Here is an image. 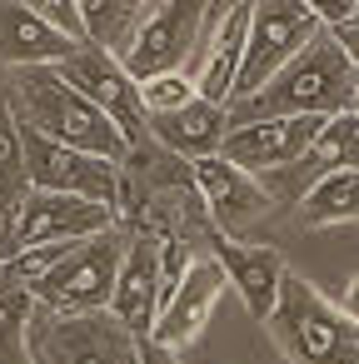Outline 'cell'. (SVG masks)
Masks as SVG:
<instances>
[{
    "label": "cell",
    "instance_id": "6da1fadb",
    "mask_svg": "<svg viewBox=\"0 0 359 364\" xmlns=\"http://www.w3.org/2000/svg\"><path fill=\"white\" fill-rule=\"evenodd\" d=\"M334 115H359V65H349L324 36H314L250 100L230 105V125H240V120H334Z\"/></svg>",
    "mask_w": 359,
    "mask_h": 364
},
{
    "label": "cell",
    "instance_id": "7a4b0ae2",
    "mask_svg": "<svg viewBox=\"0 0 359 364\" xmlns=\"http://www.w3.org/2000/svg\"><path fill=\"white\" fill-rule=\"evenodd\" d=\"M6 90H11V110H16V125L21 130H36L65 150H80V155H95V160H110V165H125L130 160V145L125 135L85 100L75 95L55 65H36V70H6Z\"/></svg>",
    "mask_w": 359,
    "mask_h": 364
},
{
    "label": "cell",
    "instance_id": "3957f363",
    "mask_svg": "<svg viewBox=\"0 0 359 364\" xmlns=\"http://www.w3.org/2000/svg\"><path fill=\"white\" fill-rule=\"evenodd\" d=\"M264 329L289 364H359L354 299H329L294 269H284Z\"/></svg>",
    "mask_w": 359,
    "mask_h": 364
},
{
    "label": "cell",
    "instance_id": "277c9868",
    "mask_svg": "<svg viewBox=\"0 0 359 364\" xmlns=\"http://www.w3.org/2000/svg\"><path fill=\"white\" fill-rule=\"evenodd\" d=\"M31 364H140V339L110 314H26Z\"/></svg>",
    "mask_w": 359,
    "mask_h": 364
},
{
    "label": "cell",
    "instance_id": "5b68a950",
    "mask_svg": "<svg viewBox=\"0 0 359 364\" xmlns=\"http://www.w3.org/2000/svg\"><path fill=\"white\" fill-rule=\"evenodd\" d=\"M125 240H130V225L120 220V225L70 245V255L31 289V304L45 309V314H100L110 304Z\"/></svg>",
    "mask_w": 359,
    "mask_h": 364
},
{
    "label": "cell",
    "instance_id": "8992f818",
    "mask_svg": "<svg viewBox=\"0 0 359 364\" xmlns=\"http://www.w3.org/2000/svg\"><path fill=\"white\" fill-rule=\"evenodd\" d=\"M220 6H200V0H165V6H145V21L120 55V70L145 85L160 75H185V65L200 55V41L210 36Z\"/></svg>",
    "mask_w": 359,
    "mask_h": 364
},
{
    "label": "cell",
    "instance_id": "52a82bcc",
    "mask_svg": "<svg viewBox=\"0 0 359 364\" xmlns=\"http://www.w3.org/2000/svg\"><path fill=\"white\" fill-rule=\"evenodd\" d=\"M120 225V215L110 205H90L75 195H45V190H26L11 210L6 225H0V264L41 250V245H80L100 230Z\"/></svg>",
    "mask_w": 359,
    "mask_h": 364
},
{
    "label": "cell",
    "instance_id": "ba28073f",
    "mask_svg": "<svg viewBox=\"0 0 359 364\" xmlns=\"http://www.w3.org/2000/svg\"><path fill=\"white\" fill-rule=\"evenodd\" d=\"M314 36H319V26H314L304 0H259V6H250V36H245V55H240L230 105H240L259 85H269Z\"/></svg>",
    "mask_w": 359,
    "mask_h": 364
},
{
    "label": "cell",
    "instance_id": "9c48e42d",
    "mask_svg": "<svg viewBox=\"0 0 359 364\" xmlns=\"http://www.w3.org/2000/svg\"><path fill=\"white\" fill-rule=\"evenodd\" d=\"M21 165H26V190H45V195H75L90 205H120V170L110 160L65 150L36 130H21ZM120 215V210H115Z\"/></svg>",
    "mask_w": 359,
    "mask_h": 364
},
{
    "label": "cell",
    "instance_id": "30bf717a",
    "mask_svg": "<svg viewBox=\"0 0 359 364\" xmlns=\"http://www.w3.org/2000/svg\"><path fill=\"white\" fill-rule=\"evenodd\" d=\"M55 75H60L75 95H85V100L125 135L130 155H140V150L150 145V135H145V110H140V90H135V80L120 70L115 55H105V50H95V46H75V55H65V60L55 65Z\"/></svg>",
    "mask_w": 359,
    "mask_h": 364
},
{
    "label": "cell",
    "instance_id": "8fae6325",
    "mask_svg": "<svg viewBox=\"0 0 359 364\" xmlns=\"http://www.w3.org/2000/svg\"><path fill=\"white\" fill-rule=\"evenodd\" d=\"M220 294H225V274H220V264H215L210 255H190L185 274L165 289V299H160V309H155L150 344H160V349H170V354L190 349V344L205 334V324H210Z\"/></svg>",
    "mask_w": 359,
    "mask_h": 364
},
{
    "label": "cell",
    "instance_id": "7c38bea8",
    "mask_svg": "<svg viewBox=\"0 0 359 364\" xmlns=\"http://www.w3.org/2000/svg\"><path fill=\"white\" fill-rule=\"evenodd\" d=\"M165 299V269H160V235L155 230H130L120 269H115V289H110V314L135 334L150 339L155 329V309Z\"/></svg>",
    "mask_w": 359,
    "mask_h": 364
},
{
    "label": "cell",
    "instance_id": "4fadbf2b",
    "mask_svg": "<svg viewBox=\"0 0 359 364\" xmlns=\"http://www.w3.org/2000/svg\"><path fill=\"white\" fill-rule=\"evenodd\" d=\"M190 180H195V190H200V205H205V220H210L215 235L245 240V230L274 210V200L264 195V185H259L254 175L225 165L220 155L195 160V165H190Z\"/></svg>",
    "mask_w": 359,
    "mask_h": 364
},
{
    "label": "cell",
    "instance_id": "5bb4252c",
    "mask_svg": "<svg viewBox=\"0 0 359 364\" xmlns=\"http://www.w3.org/2000/svg\"><path fill=\"white\" fill-rule=\"evenodd\" d=\"M319 125L324 120H240V125L225 130L220 160L245 170V175H254V180H264V175L294 165L299 150L319 135Z\"/></svg>",
    "mask_w": 359,
    "mask_h": 364
},
{
    "label": "cell",
    "instance_id": "9a60e30c",
    "mask_svg": "<svg viewBox=\"0 0 359 364\" xmlns=\"http://www.w3.org/2000/svg\"><path fill=\"white\" fill-rule=\"evenodd\" d=\"M220 274H225V289H235L245 299V309L264 324L269 309H274V294H279V279H284V255L274 245H250V240H230V235H215L210 230V250H205Z\"/></svg>",
    "mask_w": 359,
    "mask_h": 364
},
{
    "label": "cell",
    "instance_id": "2e32d148",
    "mask_svg": "<svg viewBox=\"0 0 359 364\" xmlns=\"http://www.w3.org/2000/svg\"><path fill=\"white\" fill-rule=\"evenodd\" d=\"M245 36H250V0L245 6H220V16H215V26L205 36V50L195 55V70H190L195 100H205L215 110H230L240 55H245Z\"/></svg>",
    "mask_w": 359,
    "mask_h": 364
},
{
    "label": "cell",
    "instance_id": "e0dca14e",
    "mask_svg": "<svg viewBox=\"0 0 359 364\" xmlns=\"http://www.w3.org/2000/svg\"><path fill=\"white\" fill-rule=\"evenodd\" d=\"M354 155H359V115H334V120L319 125V135L299 150L294 165L264 175V180H274V190H264V195H269V200H299V195H304L309 185H319L324 175L354 170ZM264 180H259V185H264Z\"/></svg>",
    "mask_w": 359,
    "mask_h": 364
},
{
    "label": "cell",
    "instance_id": "ac0fdd59",
    "mask_svg": "<svg viewBox=\"0 0 359 364\" xmlns=\"http://www.w3.org/2000/svg\"><path fill=\"white\" fill-rule=\"evenodd\" d=\"M65 55H75V46L65 36H55L31 11V0H0V65H6V70L60 65Z\"/></svg>",
    "mask_w": 359,
    "mask_h": 364
},
{
    "label": "cell",
    "instance_id": "d6986e66",
    "mask_svg": "<svg viewBox=\"0 0 359 364\" xmlns=\"http://www.w3.org/2000/svg\"><path fill=\"white\" fill-rule=\"evenodd\" d=\"M225 130H230V110H215V105H205V100H190V105H180V110H170V115H150V120H145V135H150L160 150L180 155L185 165L220 155Z\"/></svg>",
    "mask_w": 359,
    "mask_h": 364
},
{
    "label": "cell",
    "instance_id": "ffe728a7",
    "mask_svg": "<svg viewBox=\"0 0 359 364\" xmlns=\"http://www.w3.org/2000/svg\"><path fill=\"white\" fill-rule=\"evenodd\" d=\"M80 6V31H85V46L105 50V55H125L140 21H145V0H75Z\"/></svg>",
    "mask_w": 359,
    "mask_h": 364
},
{
    "label": "cell",
    "instance_id": "44dd1931",
    "mask_svg": "<svg viewBox=\"0 0 359 364\" xmlns=\"http://www.w3.org/2000/svg\"><path fill=\"white\" fill-rule=\"evenodd\" d=\"M359 210V175L354 170H334L319 185H309L299 195V225L304 230H329V225H349Z\"/></svg>",
    "mask_w": 359,
    "mask_h": 364
},
{
    "label": "cell",
    "instance_id": "7402d4cb",
    "mask_svg": "<svg viewBox=\"0 0 359 364\" xmlns=\"http://www.w3.org/2000/svg\"><path fill=\"white\" fill-rule=\"evenodd\" d=\"M26 195V165H21V125L6 90V65H0V215Z\"/></svg>",
    "mask_w": 359,
    "mask_h": 364
},
{
    "label": "cell",
    "instance_id": "603a6c76",
    "mask_svg": "<svg viewBox=\"0 0 359 364\" xmlns=\"http://www.w3.org/2000/svg\"><path fill=\"white\" fill-rule=\"evenodd\" d=\"M135 90H140V110H145V120H150V115H170V110H180V105L195 100L190 75H160V80L135 85Z\"/></svg>",
    "mask_w": 359,
    "mask_h": 364
},
{
    "label": "cell",
    "instance_id": "cb8c5ba5",
    "mask_svg": "<svg viewBox=\"0 0 359 364\" xmlns=\"http://www.w3.org/2000/svg\"><path fill=\"white\" fill-rule=\"evenodd\" d=\"M31 11L55 31V36H65L70 46H85V31H80V6L75 0H31Z\"/></svg>",
    "mask_w": 359,
    "mask_h": 364
},
{
    "label": "cell",
    "instance_id": "d4e9b609",
    "mask_svg": "<svg viewBox=\"0 0 359 364\" xmlns=\"http://www.w3.org/2000/svg\"><path fill=\"white\" fill-rule=\"evenodd\" d=\"M0 364H31L26 319H21V314H6V309H0Z\"/></svg>",
    "mask_w": 359,
    "mask_h": 364
},
{
    "label": "cell",
    "instance_id": "484cf974",
    "mask_svg": "<svg viewBox=\"0 0 359 364\" xmlns=\"http://www.w3.org/2000/svg\"><path fill=\"white\" fill-rule=\"evenodd\" d=\"M140 364H180V354H170V349H160V344L140 339Z\"/></svg>",
    "mask_w": 359,
    "mask_h": 364
},
{
    "label": "cell",
    "instance_id": "4316f807",
    "mask_svg": "<svg viewBox=\"0 0 359 364\" xmlns=\"http://www.w3.org/2000/svg\"><path fill=\"white\" fill-rule=\"evenodd\" d=\"M0 225H6V215H0Z\"/></svg>",
    "mask_w": 359,
    "mask_h": 364
}]
</instances>
